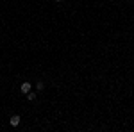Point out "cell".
I'll list each match as a JSON object with an SVG mask.
<instances>
[{"mask_svg":"<svg viewBox=\"0 0 134 132\" xmlns=\"http://www.w3.org/2000/svg\"><path fill=\"white\" fill-rule=\"evenodd\" d=\"M20 122H21V118L18 116V114H14V116H11V120H9V123L13 125V127H18V125H20Z\"/></svg>","mask_w":134,"mask_h":132,"instance_id":"cell-1","label":"cell"},{"mask_svg":"<svg viewBox=\"0 0 134 132\" xmlns=\"http://www.w3.org/2000/svg\"><path fill=\"white\" fill-rule=\"evenodd\" d=\"M20 91L23 93V95H27V93L31 91V82H23V84L20 86Z\"/></svg>","mask_w":134,"mask_h":132,"instance_id":"cell-2","label":"cell"},{"mask_svg":"<svg viewBox=\"0 0 134 132\" xmlns=\"http://www.w3.org/2000/svg\"><path fill=\"white\" fill-rule=\"evenodd\" d=\"M55 2H64V0H55Z\"/></svg>","mask_w":134,"mask_h":132,"instance_id":"cell-5","label":"cell"},{"mask_svg":"<svg viewBox=\"0 0 134 132\" xmlns=\"http://www.w3.org/2000/svg\"><path fill=\"white\" fill-rule=\"evenodd\" d=\"M27 100H29V102H34V100H36V93H34V91H29V93H27Z\"/></svg>","mask_w":134,"mask_h":132,"instance_id":"cell-3","label":"cell"},{"mask_svg":"<svg viewBox=\"0 0 134 132\" xmlns=\"http://www.w3.org/2000/svg\"><path fill=\"white\" fill-rule=\"evenodd\" d=\"M36 88H38V91H43V88H45V84H43V82L40 81L38 84H36Z\"/></svg>","mask_w":134,"mask_h":132,"instance_id":"cell-4","label":"cell"}]
</instances>
